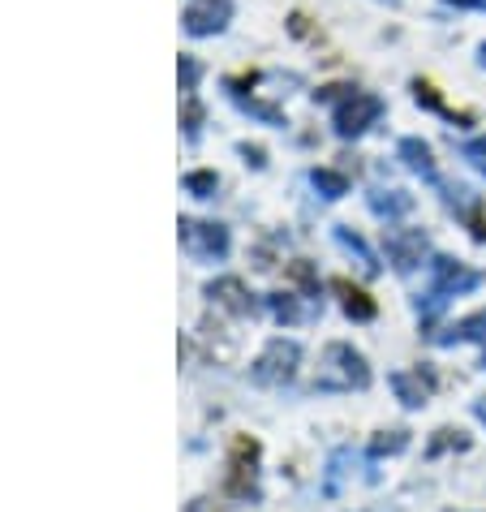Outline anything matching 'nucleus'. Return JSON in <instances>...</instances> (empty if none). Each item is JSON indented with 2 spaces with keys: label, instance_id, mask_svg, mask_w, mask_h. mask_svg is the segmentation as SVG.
Here are the masks:
<instances>
[{
  "label": "nucleus",
  "instance_id": "1",
  "mask_svg": "<svg viewBox=\"0 0 486 512\" xmlns=\"http://www.w3.org/2000/svg\"><path fill=\"white\" fill-rule=\"evenodd\" d=\"M383 112V104L375 95H362V91H353L345 104L336 108V134L340 138H357L366 130V125H375V117Z\"/></svg>",
  "mask_w": 486,
  "mask_h": 512
},
{
  "label": "nucleus",
  "instance_id": "2",
  "mask_svg": "<svg viewBox=\"0 0 486 512\" xmlns=\"http://www.w3.org/2000/svg\"><path fill=\"white\" fill-rule=\"evenodd\" d=\"M327 366L336 371V375L323 379L327 388H366V379H370L366 362L357 358L353 349H345V345H332V349H327Z\"/></svg>",
  "mask_w": 486,
  "mask_h": 512
},
{
  "label": "nucleus",
  "instance_id": "3",
  "mask_svg": "<svg viewBox=\"0 0 486 512\" xmlns=\"http://www.w3.org/2000/svg\"><path fill=\"white\" fill-rule=\"evenodd\" d=\"M233 18V0H194L185 9V31L190 35H216Z\"/></svg>",
  "mask_w": 486,
  "mask_h": 512
},
{
  "label": "nucleus",
  "instance_id": "4",
  "mask_svg": "<svg viewBox=\"0 0 486 512\" xmlns=\"http://www.w3.org/2000/svg\"><path fill=\"white\" fill-rule=\"evenodd\" d=\"M478 284V272H469V267L452 263V259H435V302H443L448 293H465Z\"/></svg>",
  "mask_w": 486,
  "mask_h": 512
},
{
  "label": "nucleus",
  "instance_id": "5",
  "mask_svg": "<svg viewBox=\"0 0 486 512\" xmlns=\"http://www.w3.org/2000/svg\"><path fill=\"white\" fill-rule=\"evenodd\" d=\"M254 461H259V444H254V439H237V448H233V491L246 495L254 487Z\"/></svg>",
  "mask_w": 486,
  "mask_h": 512
},
{
  "label": "nucleus",
  "instance_id": "6",
  "mask_svg": "<svg viewBox=\"0 0 486 512\" xmlns=\"http://www.w3.org/2000/svg\"><path fill=\"white\" fill-rule=\"evenodd\" d=\"M388 250H392V259H396L400 272H409V267H418V263H422V254H426V237H422V233H392Z\"/></svg>",
  "mask_w": 486,
  "mask_h": 512
},
{
  "label": "nucleus",
  "instance_id": "7",
  "mask_svg": "<svg viewBox=\"0 0 486 512\" xmlns=\"http://www.w3.org/2000/svg\"><path fill=\"white\" fill-rule=\"evenodd\" d=\"M332 289L340 293V302H345V310L353 319H370L375 315V302H370V297L357 289V284H349V280H332Z\"/></svg>",
  "mask_w": 486,
  "mask_h": 512
},
{
  "label": "nucleus",
  "instance_id": "8",
  "mask_svg": "<svg viewBox=\"0 0 486 512\" xmlns=\"http://www.w3.org/2000/svg\"><path fill=\"white\" fill-rule=\"evenodd\" d=\"M400 155H405V164L413 168V173H422V177H435L431 147H426L422 138H405V142H400Z\"/></svg>",
  "mask_w": 486,
  "mask_h": 512
},
{
  "label": "nucleus",
  "instance_id": "9",
  "mask_svg": "<svg viewBox=\"0 0 486 512\" xmlns=\"http://www.w3.org/2000/svg\"><path fill=\"white\" fill-rule=\"evenodd\" d=\"M392 383H396V392L405 405H422L426 392H431V375H396Z\"/></svg>",
  "mask_w": 486,
  "mask_h": 512
},
{
  "label": "nucleus",
  "instance_id": "10",
  "mask_svg": "<svg viewBox=\"0 0 486 512\" xmlns=\"http://www.w3.org/2000/svg\"><path fill=\"white\" fill-rule=\"evenodd\" d=\"M370 207H375L379 216H405L413 207V198L400 194V190H379V194H370Z\"/></svg>",
  "mask_w": 486,
  "mask_h": 512
},
{
  "label": "nucleus",
  "instance_id": "11",
  "mask_svg": "<svg viewBox=\"0 0 486 512\" xmlns=\"http://www.w3.org/2000/svg\"><path fill=\"white\" fill-rule=\"evenodd\" d=\"M439 340H486V310L474 319H465V323H456L448 336H439Z\"/></svg>",
  "mask_w": 486,
  "mask_h": 512
},
{
  "label": "nucleus",
  "instance_id": "12",
  "mask_svg": "<svg viewBox=\"0 0 486 512\" xmlns=\"http://www.w3.org/2000/svg\"><path fill=\"white\" fill-rule=\"evenodd\" d=\"M314 186H319L327 198H340V194L349 190V181L340 177V173H327V168H323V173H314Z\"/></svg>",
  "mask_w": 486,
  "mask_h": 512
},
{
  "label": "nucleus",
  "instance_id": "13",
  "mask_svg": "<svg viewBox=\"0 0 486 512\" xmlns=\"http://www.w3.org/2000/svg\"><path fill=\"white\" fill-rule=\"evenodd\" d=\"M465 160H474L482 173H486V138H474V142H465Z\"/></svg>",
  "mask_w": 486,
  "mask_h": 512
},
{
  "label": "nucleus",
  "instance_id": "14",
  "mask_svg": "<svg viewBox=\"0 0 486 512\" xmlns=\"http://www.w3.org/2000/svg\"><path fill=\"white\" fill-rule=\"evenodd\" d=\"M405 448V431H388V439H375V452H400Z\"/></svg>",
  "mask_w": 486,
  "mask_h": 512
},
{
  "label": "nucleus",
  "instance_id": "15",
  "mask_svg": "<svg viewBox=\"0 0 486 512\" xmlns=\"http://www.w3.org/2000/svg\"><path fill=\"white\" fill-rule=\"evenodd\" d=\"M469 229H474V237H478V241H486V203L474 211V216H469Z\"/></svg>",
  "mask_w": 486,
  "mask_h": 512
},
{
  "label": "nucleus",
  "instance_id": "16",
  "mask_svg": "<svg viewBox=\"0 0 486 512\" xmlns=\"http://www.w3.org/2000/svg\"><path fill=\"white\" fill-rule=\"evenodd\" d=\"M448 5H461V9H486V0H448Z\"/></svg>",
  "mask_w": 486,
  "mask_h": 512
},
{
  "label": "nucleus",
  "instance_id": "17",
  "mask_svg": "<svg viewBox=\"0 0 486 512\" xmlns=\"http://www.w3.org/2000/svg\"><path fill=\"white\" fill-rule=\"evenodd\" d=\"M478 418H482V422H486V401H478Z\"/></svg>",
  "mask_w": 486,
  "mask_h": 512
},
{
  "label": "nucleus",
  "instance_id": "18",
  "mask_svg": "<svg viewBox=\"0 0 486 512\" xmlns=\"http://www.w3.org/2000/svg\"><path fill=\"white\" fill-rule=\"evenodd\" d=\"M482 65H486V44H482Z\"/></svg>",
  "mask_w": 486,
  "mask_h": 512
},
{
  "label": "nucleus",
  "instance_id": "19",
  "mask_svg": "<svg viewBox=\"0 0 486 512\" xmlns=\"http://www.w3.org/2000/svg\"><path fill=\"white\" fill-rule=\"evenodd\" d=\"M388 5H396V0H388Z\"/></svg>",
  "mask_w": 486,
  "mask_h": 512
}]
</instances>
